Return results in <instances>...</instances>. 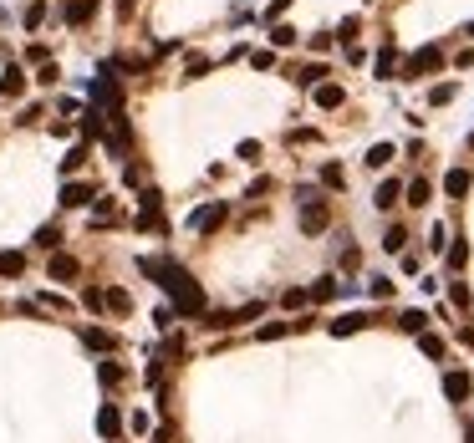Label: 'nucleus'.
<instances>
[{
  "label": "nucleus",
  "instance_id": "31",
  "mask_svg": "<svg viewBox=\"0 0 474 443\" xmlns=\"http://www.w3.org/2000/svg\"><path fill=\"white\" fill-rule=\"evenodd\" d=\"M393 61H398L393 46H382V56H378V77H393Z\"/></svg>",
  "mask_w": 474,
  "mask_h": 443
},
{
  "label": "nucleus",
  "instance_id": "2",
  "mask_svg": "<svg viewBox=\"0 0 474 443\" xmlns=\"http://www.w3.org/2000/svg\"><path fill=\"white\" fill-rule=\"evenodd\" d=\"M225 214H230L225 199H209V204H199V209L189 214V229H194V235H214V229L225 224Z\"/></svg>",
  "mask_w": 474,
  "mask_h": 443
},
{
  "label": "nucleus",
  "instance_id": "35",
  "mask_svg": "<svg viewBox=\"0 0 474 443\" xmlns=\"http://www.w3.org/2000/svg\"><path fill=\"white\" fill-rule=\"evenodd\" d=\"M41 20H46V6H41V0H36V6H26V26L36 31V26H41Z\"/></svg>",
  "mask_w": 474,
  "mask_h": 443
},
{
  "label": "nucleus",
  "instance_id": "1",
  "mask_svg": "<svg viewBox=\"0 0 474 443\" xmlns=\"http://www.w3.org/2000/svg\"><path fill=\"white\" fill-rule=\"evenodd\" d=\"M143 270L168 290V301H174V316H199V311H204V290L194 285V276H189L179 260H154V255H143Z\"/></svg>",
  "mask_w": 474,
  "mask_h": 443
},
{
  "label": "nucleus",
  "instance_id": "13",
  "mask_svg": "<svg viewBox=\"0 0 474 443\" xmlns=\"http://www.w3.org/2000/svg\"><path fill=\"white\" fill-rule=\"evenodd\" d=\"M398 326H403L408 336H423V331H428V311H403Z\"/></svg>",
  "mask_w": 474,
  "mask_h": 443
},
{
  "label": "nucleus",
  "instance_id": "25",
  "mask_svg": "<svg viewBox=\"0 0 474 443\" xmlns=\"http://www.w3.org/2000/svg\"><path fill=\"white\" fill-rule=\"evenodd\" d=\"M321 77H327V67H301V72H296L301 87H321Z\"/></svg>",
  "mask_w": 474,
  "mask_h": 443
},
{
  "label": "nucleus",
  "instance_id": "12",
  "mask_svg": "<svg viewBox=\"0 0 474 443\" xmlns=\"http://www.w3.org/2000/svg\"><path fill=\"white\" fill-rule=\"evenodd\" d=\"M102 306L113 311V316H127V311H133V301H127V290H118V285H113V290H102Z\"/></svg>",
  "mask_w": 474,
  "mask_h": 443
},
{
  "label": "nucleus",
  "instance_id": "9",
  "mask_svg": "<svg viewBox=\"0 0 474 443\" xmlns=\"http://www.w3.org/2000/svg\"><path fill=\"white\" fill-rule=\"evenodd\" d=\"M92 15H97V0H67V20H72V26H87Z\"/></svg>",
  "mask_w": 474,
  "mask_h": 443
},
{
  "label": "nucleus",
  "instance_id": "17",
  "mask_svg": "<svg viewBox=\"0 0 474 443\" xmlns=\"http://www.w3.org/2000/svg\"><path fill=\"white\" fill-rule=\"evenodd\" d=\"M393 163V143H373L368 148V168H387Z\"/></svg>",
  "mask_w": 474,
  "mask_h": 443
},
{
  "label": "nucleus",
  "instance_id": "22",
  "mask_svg": "<svg viewBox=\"0 0 474 443\" xmlns=\"http://www.w3.org/2000/svg\"><path fill=\"white\" fill-rule=\"evenodd\" d=\"M321 184H327V188H342V184H347V174H342V163H321Z\"/></svg>",
  "mask_w": 474,
  "mask_h": 443
},
{
  "label": "nucleus",
  "instance_id": "11",
  "mask_svg": "<svg viewBox=\"0 0 474 443\" xmlns=\"http://www.w3.org/2000/svg\"><path fill=\"white\" fill-rule=\"evenodd\" d=\"M97 433H102V438H118V433H123V413H118V408H102V413H97Z\"/></svg>",
  "mask_w": 474,
  "mask_h": 443
},
{
  "label": "nucleus",
  "instance_id": "14",
  "mask_svg": "<svg viewBox=\"0 0 474 443\" xmlns=\"http://www.w3.org/2000/svg\"><path fill=\"white\" fill-rule=\"evenodd\" d=\"M342 97H347V92H342L337 82H321V87H316V108H342Z\"/></svg>",
  "mask_w": 474,
  "mask_h": 443
},
{
  "label": "nucleus",
  "instance_id": "10",
  "mask_svg": "<svg viewBox=\"0 0 474 443\" xmlns=\"http://www.w3.org/2000/svg\"><path fill=\"white\" fill-rule=\"evenodd\" d=\"M362 326H368V316L347 311V316H337V321H332V336H352V331H362Z\"/></svg>",
  "mask_w": 474,
  "mask_h": 443
},
{
  "label": "nucleus",
  "instance_id": "18",
  "mask_svg": "<svg viewBox=\"0 0 474 443\" xmlns=\"http://www.w3.org/2000/svg\"><path fill=\"white\" fill-rule=\"evenodd\" d=\"M398 194H403V184H398V179H387V184L378 188V209H393V204H398Z\"/></svg>",
  "mask_w": 474,
  "mask_h": 443
},
{
  "label": "nucleus",
  "instance_id": "20",
  "mask_svg": "<svg viewBox=\"0 0 474 443\" xmlns=\"http://www.w3.org/2000/svg\"><path fill=\"white\" fill-rule=\"evenodd\" d=\"M0 92H6V97H20V92H26V77H20L15 67L6 72V82H0Z\"/></svg>",
  "mask_w": 474,
  "mask_h": 443
},
{
  "label": "nucleus",
  "instance_id": "40",
  "mask_svg": "<svg viewBox=\"0 0 474 443\" xmlns=\"http://www.w3.org/2000/svg\"><path fill=\"white\" fill-rule=\"evenodd\" d=\"M118 15H133V0H118Z\"/></svg>",
  "mask_w": 474,
  "mask_h": 443
},
{
  "label": "nucleus",
  "instance_id": "8",
  "mask_svg": "<svg viewBox=\"0 0 474 443\" xmlns=\"http://www.w3.org/2000/svg\"><path fill=\"white\" fill-rule=\"evenodd\" d=\"M444 194L449 199H464L469 194V168H449V174H444Z\"/></svg>",
  "mask_w": 474,
  "mask_h": 443
},
{
  "label": "nucleus",
  "instance_id": "32",
  "mask_svg": "<svg viewBox=\"0 0 474 443\" xmlns=\"http://www.w3.org/2000/svg\"><path fill=\"white\" fill-rule=\"evenodd\" d=\"M449 97H454V82H444V87H434V92H428V102H434V108H444Z\"/></svg>",
  "mask_w": 474,
  "mask_h": 443
},
{
  "label": "nucleus",
  "instance_id": "16",
  "mask_svg": "<svg viewBox=\"0 0 474 443\" xmlns=\"http://www.w3.org/2000/svg\"><path fill=\"white\" fill-rule=\"evenodd\" d=\"M113 219H118V204H113V199H97V204H92V224L102 229V224H113Z\"/></svg>",
  "mask_w": 474,
  "mask_h": 443
},
{
  "label": "nucleus",
  "instance_id": "6",
  "mask_svg": "<svg viewBox=\"0 0 474 443\" xmlns=\"http://www.w3.org/2000/svg\"><path fill=\"white\" fill-rule=\"evenodd\" d=\"M46 276H51V281H61V285H72V281H77V260H72V255H51Z\"/></svg>",
  "mask_w": 474,
  "mask_h": 443
},
{
  "label": "nucleus",
  "instance_id": "39",
  "mask_svg": "<svg viewBox=\"0 0 474 443\" xmlns=\"http://www.w3.org/2000/svg\"><path fill=\"white\" fill-rule=\"evenodd\" d=\"M373 295H378V301H387V295H393V281H382V276H378V281H373Z\"/></svg>",
  "mask_w": 474,
  "mask_h": 443
},
{
  "label": "nucleus",
  "instance_id": "24",
  "mask_svg": "<svg viewBox=\"0 0 474 443\" xmlns=\"http://www.w3.org/2000/svg\"><path fill=\"white\" fill-rule=\"evenodd\" d=\"M82 163H87V143H77L72 153H67V163H61V174H77Z\"/></svg>",
  "mask_w": 474,
  "mask_h": 443
},
{
  "label": "nucleus",
  "instance_id": "30",
  "mask_svg": "<svg viewBox=\"0 0 474 443\" xmlns=\"http://www.w3.org/2000/svg\"><path fill=\"white\" fill-rule=\"evenodd\" d=\"M418 347H423L428 357H444V342H439V336H434V331H423V336H418Z\"/></svg>",
  "mask_w": 474,
  "mask_h": 443
},
{
  "label": "nucleus",
  "instance_id": "27",
  "mask_svg": "<svg viewBox=\"0 0 474 443\" xmlns=\"http://www.w3.org/2000/svg\"><path fill=\"white\" fill-rule=\"evenodd\" d=\"M464 260H469V245H464V240H454V245H449V265L464 270Z\"/></svg>",
  "mask_w": 474,
  "mask_h": 443
},
{
  "label": "nucleus",
  "instance_id": "23",
  "mask_svg": "<svg viewBox=\"0 0 474 443\" xmlns=\"http://www.w3.org/2000/svg\"><path fill=\"white\" fill-rule=\"evenodd\" d=\"M306 295H311V301H332V295H337V281H332V276H321Z\"/></svg>",
  "mask_w": 474,
  "mask_h": 443
},
{
  "label": "nucleus",
  "instance_id": "7",
  "mask_svg": "<svg viewBox=\"0 0 474 443\" xmlns=\"http://www.w3.org/2000/svg\"><path fill=\"white\" fill-rule=\"evenodd\" d=\"M469 372H444V397H454V403H464V397H469Z\"/></svg>",
  "mask_w": 474,
  "mask_h": 443
},
{
  "label": "nucleus",
  "instance_id": "34",
  "mask_svg": "<svg viewBox=\"0 0 474 443\" xmlns=\"http://www.w3.org/2000/svg\"><path fill=\"white\" fill-rule=\"evenodd\" d=\"M36 245H41V250H56V245H61V235H56V229L46 224V229H41V235H36Z\"/></svg>",
  "mask_w": 474,
  "mask_h": 443
},
{
  "label": "nucleus",
  "instance_id": "15",
  "mask_svg": "<svg viewBox=\"0 0 474 443\" xmlns=\"http://www.w3.org/2000/svg\"><path fill=\"white\" fill-rule=\"evenodd\" d=\"M26 270V255L20 250H0V276H20Z\"/></svg>",
  "mask_w": 474,
  "mask_h": 443
},
{
  "label": "nucleus",
  "instance_id": "5",
  "mask_svg": "<svg viewBox=\"0 0 474 443\" xmlns=\"http://www.w3.org/2000/svg\"><path fill=\"white\" fill-rule=\"evenodd\" d=\"M92 199H97L92 184H67V188H61V204H67V209H82V204H92Z\"/></svg>",
  "mask_w": 474,
  "mask_h": 443
},
{
  "label": "nucleus",
  "instance_id": "21",
  "mask_svg": "<svg viewBox=\"0 0 474 443\" xmlns=\"http://www.w3.org/2000/svg\"><path fill=\"white\" fill-rule=\"evenodd\" d=\"M428 194H434V188H428V179H413V184H408V204H428Z\"/></svg>",
  "mask_w": 474,
  "mask_h": 443
},
{
  "label": "nucleus",
  "instance_id": "33",
  "mask_svg": "<svg viewBox=\"0 0 474 443\" xmlns=\"http://www.w3.org/2000/svg\"><path fill=\"white\" fill-rule=\"evenodd\" d=\"M154 326H158V331L174 326V306H158V311H154Z\"/></svg>",
  "mask_w": 474,
  "mask_h": 443
},
{
  "label": "nucleus",
  "instance_id": "36",
  "mask_svg": "<svg viewBox=\"0 0 474 443\" xmlns=\"http://www.w3.org/2000/svg\"><path fill=\"white\" fill-rule=\"evenodd\" d=\"M138 204H143V214H154V209H158V188H143Z\"/></svg>",
  "mask_w": 474,
  "mask_h": 443
},
{
  "label": "nucleus",
  "instance_id": "28",
  "mask_svg": "<svg viewBox=\"0 0 474 443\" xmlns=\"http://www.w3.org/2000/svg\"><path fill=\"white\" fill-rule=\"evenodd\" d=\"M296 321H270V326H261V342H275V336H286Z\"/></svg>",
  "mask_w": 474,
  "mask_h": 443
},
{
  "label": "nucleus",
  "instance_id": "38",
  "mask_svg": "<svg viewBox=\"0 0 474 443\" xmlns=\"http://www.w3.org/2000/svg\"><path fill=\"white\" fill-rule=\"evenodd\" d=\"M184 72H189V77H199V72H209V61H204V56H189V61H184Z\"/></svg>",
  "mask_w": 474,
  "mask_h": 443
},
{
  "label": "nucleus",
  "instance_id": "4",
  "mask_svg": "<svg viewBox=\"0 0 474 443\" xmlns=\"http://www.w3.org/2000/svg\"><path fill=\"white\" fill-rule=\"evenodd\" d=\"M327 204L321 199H306V209H301V229H306V235H321V229H327Z\"/></svg>",
  "mask_w": 474,
  "mask_h": 443
},
{
  "label": "nucleus",
  "instance_id": "26",
  "mask_svg": "<svg viewBox=\"0 0 474 443\" xmlns=\"http://www.w3.org/2000/svg\"><path fill=\"white\" fill-rule=\"evenodd\" d=\"M138 229H143V235H163V214H158V209H154V214H138Z\"/></svg>",
  "mask_w": 474,
  "mask_h": 443
},
{
  "label": "nucleus",
  "instance_id": "37",
  "mask_svg": "<svg viewBox=\"0 0 474 443\" xmlns=\"http://www.w3.org/2000/svg\"><path fill=\"white\" fill-rule=\"evenodd\" d=\"M270 41H275V46H291L296 31H291V26H275V31H270Z\"/></svg>",
  "mask_w": 474,
  "mask_h": 443
},
{
  "label": "nucleus",
  "instance_id": "29",
  "mask_svg": "<svg viewBox=\"0 0 474 443\" xmlns=\"http://www.w3.org/2000/svg\"><path fill=\"white\" fill-rule=\"evenodd\" d=\"M403 240H408V235H403V229L393 224V229H387V240H382V250H393V255H403Z\"/></svg>",
  "mask_w": 474,
  "mask_h": 443
},
{
  "label": "nucleus",
  "instance_id": "19",
  "mask_svg": "<svg viewBox=\"0 0 474 443\" xmlns=\"http://www.w3.org/2000/svg\"><path fill=\"white\" fill-rule=\"evenodd\" d=\"M82 342H87L92 352H107V347H113V336H107L102 326H87V331H82Z\"/></svg>",
  "mask_w": 474,
  "mask_h": 443
},
{
  "label": "nucleus",
  "instance_id": "41",
  "mask_svg": "<svg viewBox=\"0 0 474 443\" xmlns=\"http://www.w3.org/2000/svg\"><path fill=\"white\" fill-rule=\"evenodd\" d=\"M469 36H474V26H469Z\"/></svg>",
  "mask_w": 474,
  "mask_h": 443
},
{
  "label": "nucleus",
  "instance_id": "3",
  "mask_svg": "<svg viewBox=\"0 0 474 443\" xmlns=\"http://www.w3.org/2000/svg\"><path fill=\"white\" fill-rule=\"evenodd\" d=\"M444 67V51L439 46H423V51H413V56H408V77H428V72H439Z\"/></svg>",
  "mask_w": 474,
  "mask_h": 443
}]
</instances>
